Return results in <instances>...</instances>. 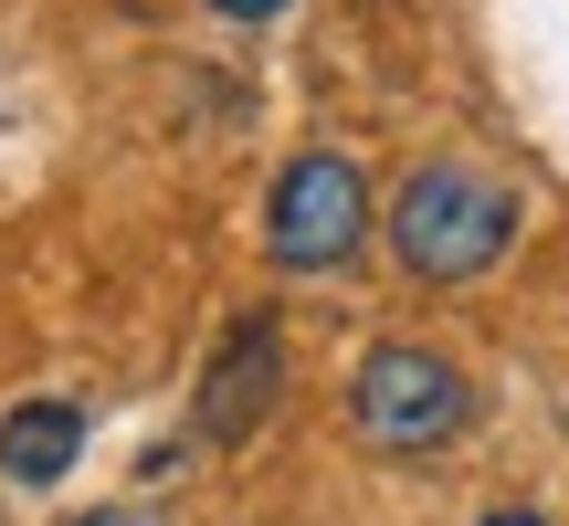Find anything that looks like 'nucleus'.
<instances>
[{"label": "nucleus", "instance_id": "obj_3", "mask_svg": "<svg viewBox=\"0 0 569 526\" xmlns=\"http://www.w3.org/2000/svg\"><path fill=\"white\" fill-rule=\"evenodd\" d=\"M359 232H369V180L348 159H327V148H306L264 201V253L284 274H327V263L359 253Z\"/></svg>", "mask_w": 569, "mask_h": 526}, {"label": "nucleus", "instance_id": "obj_5", "mask_svg": "<svg viewBox=\"0 0 569 526\" xmlns=\"http://www.w3.org/2000/svg\"><path fill=\"white\" fill-rule=\"evenodd\" d=\"M74 453H84V411L74 401L0 411V474H11V485H53V474H74Z\"/></svg>", "mask_w": 569, "mask_h": 526}, {"label": "nucleus", "instance_id": "obj_7", "mask_svg": "<svg viewBox=\"0 0 569 526\" xmlns=\"http://www.w3.org/2000/svg\"><path fill=\"white\" fill-rule=\"evenodd\" d=\"M211 11H222V21H274L284 0H211Z\"/></svg>", "mask_w": 569, "mask_h": 526}, {"label": "nucleus", "instance_id": "obj_8", "mask_svg": "<svg viewBox=\"0 0 569 526\" xmlns=\"http://www.w3.org/2000/svg\"><path fill=\"white\" fill-rule=\"evenodd\" d=\"M475 526H549L538 506H496V516H475Z\"/></svg>", "mask_w": 569, "mask_h": 526}, {"label": "nucleus", "instance_id": "obj_1", "mask_svg": "<svg viewBox=\"0 0 569 526\" xmlns=\"http://www.w3.org/2000/svg\"><path fill=\"white\" fill-rule=\"evenodd\" d=\"M390 243H401V263L422 284H475L517 243V201H507V180H486V169L432 159V169H411L401 201H390Z\"/></svg>", "mask_w": 569, "mask_h": 526}, {"label": "nucleus", "instance_id": "obj_6", "mask_svg": "<svg viewBox=\"0 0 569 526\" xmlns=\"http://www.w3.org/2000/svg\"><path fill=\"white\" fill-rule=\"evenodd\" d=\"M74 526H159L148 506H96V516H74Z\"/></svg>", "mask_w": 569, "mask_h": 526}, {"label": "nucleus", "instance_id": "obj_2", "mask_svg": "<svg viewBox=\"0 0 569 526\" xmlns=\"http://www.w3.org/2000/svg\"><path fill=\"white\" fill-rule=\"evenodd\" d=\"M475 390L443 347H369L359 380H348V422H359L369 453H443L465 432Z\"/></svg>", "mask_w": 569, "mask_h": 526}, {"label": "nucleus", "instance_id": "obj_4", "mask_svg": "<svg viewBox=\"0 0 569 526\" xmlns=\"http://www.w3.org/2000/svg\"><path fill=\"white\" fill-rule=\"evenodd\" d=\"M284 401V326L264 316V305H243V316L222 326V347L201 358V390H190V432L201 443H253V432L274 422Z\"/></svg>", "mask_w": 569, "mask_h": 526}]
</instances>
